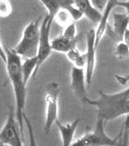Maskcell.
<instances>
[{
  "instance_id": "6da1fadb",
  "label": "cell",
  "mask_w": 129,
  "mask_h": 146,
  "mask_svg": "<svg viewBox=\"0 0 129 146\" xmlns=\"http://www.w3.org/2000/svg\"><path fill=\"white\" fill-rule=\"evenodd\" d=\"M6 51V71L9 81L12 85L15 96V114L22 136L24 129L25 103H26V83L23 79L22 71V58L13 49H5Z\"/></svg>"
},
{
  "instance_id": "7a4b0ae2",
  "label": "cell",
  "mask_w": 129,
  "mask_h": 146,
  "mask_svg": "<svg viewBox=\"0 0 129 146\" xmlns=\"http://www.w3.org/2000/svg\"><path fill=\"white\" fill-rule=\"evenodd\" d=\"M86 104L97 109V119L113 121L121 116H129V86L125 90L115 94L98 91V98L86 100Z\"/></svg>"
},
{
  "instance_id": "3957f363",
  "label": "cell",
  "mask_w": 129,
  "mask_h": 146,
  "mask_svg": "<svg viewBox=\"0 0 129 146\" xmlns=\"http://www.w3.org/2000/svg\"><path fill=\"white\" fill-rule=\"evenodd\" d=\"M105 124L104 120L97 119L94 129L80 136L70 146H120L122 131L116 137H111L105 131Z\"/></svg>"
},
{
  "instance_id": "277c9868",
  "label": "cell",
  "mask_w": 129,
  "mask_h": 146,
  "mask_svg": "<svg viewBox=\"0 0 129 146\" xmlns=\"http://www.w3.org/2000/svg\"><path fill=\"white\" fill-rule=\"evenodd\" d=\"M40 25L39 19L30 22L24 27L18 45L13 49L20 58H29L37 56L40 39Z\"/></svg>"
},
{
  "instance_id": "5b68a950",
  "label": "cell",
  "mask_w": 129,
  "mask_h": 146,
  "mask_svg": "<svg viewBox=\"0 0 129 146\" xmlns=\"http://www.w3.org/2000/svg\"><path fill=\"white\" fill-rule=\"evenodd\" d=\"M45 94V125L44 131L49 133L53 125L58 121V98L60 87L55 82H51L46 87Z\"/></svg>"
},
{
  "instance_id": "8992f818",
  "label": "cell",
  "mask_w": 129,
  "mask_h": 146,
  "mask_svg": "<svg viewBox=\"0 0 129 146\" xmlns=\"http://www.w3.org/2000/svg\"><path fill=\"white\" fill-rule=\"evenodd\" d=\"M0 144L5 146H23V136L20 133L13 107L9 109L6 122L0 131Z\"/></svg>"
},
{
  "instance_id": "52a82bcc",
  "label": "cell",
  "mask_w": 129,
  "mask_h": 146,
  "mask_svg": "<svg viewBox=\"0 0 129 146\" xmlns=\"http://www.w3.org/2000/svg\"><path fill=\"white\" fill-rule=\"evenodd\" d=\"M53 19L47 15L44 18L43 22L40 25V39H39V46L38 52H37V66L35 70V77L38 73L40 67L43 65V63L50 58L51 55V28L53 25Z\"/></svg>"
},
{
  "instance_id": "ba28073f",
  "label": "cell",
  "mask_w": 129,
  "mask_h": 146,
  "mask_svg": "<svg viewBox=\"0 0 129 146\" xmlns=\"http://www.w3.org/2000/svg\"><path fill=\"white\" fill-rule=\"evenodd\" d=\"M44 7L48 10V15L51 19L61 10H66L69 12L73 22H78L84 17L82 12L75 6L74 0H39Z\"/></svg>"
},
{
  "instance_id": "9c48e42d",
  "label": "cell",
  "mask_w": 129,
  "mask_h": 146,
  "mask_svg": "<svg viewBox=\"0 0 129 146\" xmlns=\"http://www.w3.org/2000/svg\"><path fill=\"white\" fill-rule=\"evenodd\" d=\"M96 48L95 46V32L90 29L86 33V52L84 54L86 58V86L90 88L92 82L96 65Z\"/></svg>"
},
{
  "instance_id": "30bf717a",
  "label": "cell",
  "mask_w": 129,
  "mask_h": 146,
  "mask_svg": "<svg viewBox=\"0 0 129 146\" xmlns=\"http://www.w3.org/2000/svg\"><path fill=\"white\" fill-rule=\"evenodd\" d=\"M71 89L73 90L75 96L79 98L84 104L86 103V100H88V94H86V72L84 68L79 67H72L71 70Z\"/></svg>"
},
{
  "instance_id": "8fae6325",
  "label": "cell",
  "mask_w": 129,
  "mask_h": 146,
  "mask_svg": "<svg viewBox=\"0 0 129 146\" xmlns=\"http://www.w3.org/2000/svg\"><path fill=\"white\" fill-rule=\"evenodd\" d=\"M119 0H109L107 3L106 7L104 8V10L101 13V19H100V22L98 23L97 27L94 30L95 32V46L96 48L100 44V41L102 40L104 34L106 33L108 27H109V18L111 15L112 11L114 10V8L118 5V2Z\"/></svg>"
},
{
  "instance_id": "7c38bea8",
  "label": "cell",
  "mask_w": 129,
  "mask_h": 146,
  "mask_svg": "<svg viewBox=\"0 0 129 146\" xmlns=\"http://www.w3.org/2000/svg\"><path fill=\"white\" fill-rule=\"evenodd\" d=\"M74 4L82 12L84 17L98 25L101 19V12L96 10L90 0H74Z\"/></svg>"
},
{
  "instance_id": "4fadbf2b",
  "label": "cell",
  "mask_w": 129,
  "mask_h": 146,
  "mask_svg": "<svg viewBox=\"0 0 129 146\" xmlns=\"http://www.w3.org/2000/svg\"><path fill=\"white\" fill-rule=\"evenodd\" d=\"M129 27V16L126 13L113 14V34L118 41H122L124 32Z\"/></svg>"
},
{
  "instance_id": "5bb4252c",
  "label": "cell",
  "mask_w": 129,
  "mask_h": 146,
  "mask_svg": "<svg viewBox=\"0 0 129 146\" xmlns=\"http://www.w3.org/2000/svg\"><path fill=\"white\" fill-rule=\"evenodd\" d=\"M78 41L79 37L75 39H69L64 37L63 35H59V36L51 40V49L55 52H58V53H62L66 55L69 51L77 48Z\"/></svg>"
},
{
  "instance_id": "9a60e30c",
  "label": "cell",
  "mask_w": 129,
  "mask_h": 146,
  "mask_svg": "<svg viewBox=\"0 0 129 146\" xmlns=\"http://www.w3.org/2000/svg\"><path fill=\"white\" fill-rule=\"evenodd\" d=\"M37 66V58H23V62H22V71L25 83H28L31 78H35V70Z\"/></svg>"
},
{
  "instance_id": "2e32d148",
  "label": "cell",
  "mask_w": 129,
  "mask_h": 146,
  "mask_svg": "<svg viewBox=\"0 0 129 146\" xmlns=\"http://www.w3.org/2000/svg\"><path fill=\"white\" fill-rule=\"evenodd\" d=\"M66 56H67L68 60L73 64L74 67L84 68V66H86V58H84V54L81 53L77 48H75L73 50L68 52L66 54Z\"/></svg>"
},
{
  "instance_id": "e0dca14e",
  "label": "cell",
  "mask_w": 129,
  "mask_h": 146,
  "mask_svg": "<svg viewBox=\"0 0 129 146\" xmlns=\"http://www.w3.org/2000/svg\"><path fill=\"white\" fill-rule=\"evenodd\" d=\"M53 21H55L58 25L64 27H67L69 23H73V20H72L71 16H70L69 12L66 10H61L58 12L55 16V18H53Z\"/></svg>"
},
{
  "instance_id": "ac0fdd59",
  "label": "cell",
  "mask_w": 129,
  "mask_h": 146,
  "mask_svg": "<svg viewBox=\"0 0 129 146\" xmlns=\"http://www.w3.org/2000/svg\"><path fill=\"white\" fill-rule=\"evenodd\" d=\"M114 55L118 60H123L129 56V46L123 41H119L114 50Z\"/></svg>"
},
{
  "instance_id": "d6986e66",
  "label": "cell",
  "mask_w": 129,
  "mask_h": 146,
  "mask_svg": "<svg viewBox=\"0 0 129 146\" xmlns=\"http://www.w3.org/2000/svg\"><path fill=\"white\" fill-rule=\"evenodd\" d=\"M13 13L10 0H0V18H8Z\"/></svg>"
},
{
  "instance_id": "ffe728a7",
  "label": "cell",
  "mask_w": 129,
  "mask_h": 146,
  "mask_svg": "<svg viewBox=\"0 0 129 146\" xmlns=\"http://www.w3.org/2000/svg\"><path fill=\"white\" fill-rule=\"evenodd\" d=\"M24 125L28 131V135H29V146H38V144H37V142H36V137H35L33 127H32L31 122L28 119L26 114H25V116H24Z\"/></svg>"
},
{
  "instance_id": "44dd1931",
  "label": "cell",
  "mask_w": 129,
  "mask_h": 146,
  "mask_svg": "<svg viewBox=\"0 0 129 146\" xmlns=\"http://www.w3.org/2000/svg\"><path fill=\"white\" fill-rule=\"evenodd\" d=\"M61 35H63L64 37L69 38V39H75V38H77V37H79V36H77L76 23L73 22V23H69L67 27H65Z\"/></svg>"
},
{
  "instance_id": "7402d4cb",
  "label": "cell",
  "mask_w": 129,
  "mask_h": 146,
  "mask_svg": "<svg viewBox=\"0 0 129 146\" xmlns=\"http://www.w3.org/2000/svg\"><path fill=\"white\" fill-rule=\"evenodd\" d=\"M122 135H121V143L120 146H129L128 139H129V116H127L125 121V124L122 129Z\"/></svg>"
},
{
  "instance_id": "603a6c76",
  "label": "cell",
  "mask_w": 129,
  "mask_h": 146,
  "mask_svg": "<svg viewBox=\"0 0 129 146\" xmlns=\"http://www.w3.org/2000/svg\"><path fill=\"white\" fill-rule=\"evenodd\" d=\"M90 1L96 10H98L99 12H102L104 10L105 7H106L109 0H90Z\"/></svg>"
},
{
  "instance_id": "cb8c5ba5",
  "label": "cell",
  "mask_w": 129,
  "mask_h": 146,
  "mask_svg": "<svg viewBox=\"0 0 129 146\" xmlns=\"http://www.w3.org/2000/svg\"><path fill=\"white\" fill-rule=\"evenodd\" d=\"M115 79L120 84L121 86H129V73L126 75H115Z\"/></svg>"
},
{
  "instance_id": "d4e9b609",
  "label": "cell",
  "mask_w": 129,
  "mask_h": 146,
  "mask_svg": "<svg viewBox=\"0 0 129 146\" xmlns=\"http://www.w3.org/2000/svg\"><path fill=\"white\" fill-rule=\"evenodd\" d=\"M116 6H120V7H122V8L125 9L126 14L129 16V0H126V1H118V5Z\"/></svg>"
},
{
  "instance_id": "484cf974",
  "label": "cell",
  "mask_w": 129,
  "mask_h": 146,
  "mask_svg": "<svg viewBox=\"0 0 129 146\" xmlns=\"http://www.w3.org/2000/svg\"><path fill=\"white\" fill-rule=\"evenodd\" d=\"M122 41L124 42V43H126V44H127V45L129 46V27L127 28V29H126V31L124 32Z\"/></svg>"
}]
</instances>
